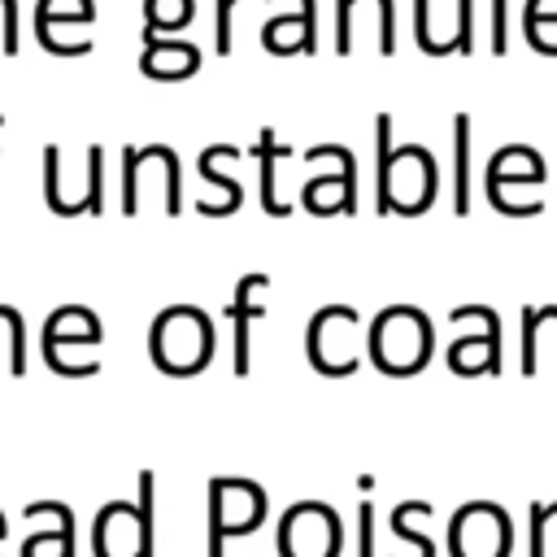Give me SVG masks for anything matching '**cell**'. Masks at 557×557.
I'll return each instance as SVG.
<instances>
[{"instance_id":"6da1fadb","label":"cell","mask_w":557,"mask_h":557,"mask_svg":"<svg viewBox=\"0 0 557 557\" xmlns=\"http://www.w3.org/2000/svg\"><path fill=\"white\" fill-rule=\"evenodd\" d=\"M431 352V326L418 309H387L370 331V357L387 374H413Z\"/></svg>"},{"instance_id":"7a4b0ae2","label":"cell","mask_w":557,"mask_h":557,"mask_svg":"<svg viewBox=\"0 0 557 557\" xmlns=\"http://www.w3.org/2000/svg\"><path fill=\"white\" fill-rule=\"evenodd\" d=\"M213 352V331L205 326L200 309H165L157 318V331H152V357L161 370H174V374H187L196 370L205 357Z\"/></svg>"},{"instance_id":"3957f363","label":"cell","mask_w":557,"mask_h":557,"mask_svg":"<svg viewBox=\"0 0 557 557\" xmlns=\"http://www.w3.org/2000/svg\"><path fill=\"white\" fill-rule=\"evenodd\" d=\"M435 191V165L422 148H400L387 170L379 174V209H392V213H422L426 200Z\"/></svg>"},{"instance_id":"277c9868","label":"cell","mask_w":557,"mask_h":557,"mask_svg":"<svg viewBox=\"0 0 557 557\" xmlns=\"http://www.w3.org/2000/svg\"><path fill=\"white\" fill-rule=\"evenodd\" d=\"M278 544H283V557H335V548H339L335 513L326 505H296V509H287Z\"/></svg>"},{"instance_id":"5b68a950","label":"cell","mask_w":557,"mask_h":557,"mask_svg":"<svg viewBox=\"0 0 557 557\" xmlns=\"http://www.w3.org/2000/svg\"><path fill=\"white\" fill-rule=\"evenodd\" d=\"M509 518L496 505H466L453 518V557H505Z\"/></svg>"},{"instance_id":"8992f818","label":"cell","mask_w":557,"mask_h":557,"mask_svg":"<svg viewBox=\"0 0 557 557\" xmlns=\"http://www.w3.org/2000/svg\"><path fill=\"white\" fill-rule=\"evenodd\" d=\"M352 331H357V313L335 305V309H322L318 322L309 326V361L326 374H348L357 361L344 344H352Z\"/></svg>"},{"instance_id":"52a82bcc","label":"cell","mask_w":557,"mask_h":557,"mask_svg":"<svg viewBox=\"0 0 557 557\" xmlns=\"http://www.w3.org/2000/svg\"><path fill=\"white\" fill-rule=\"evenodd\" d=\"M535 183H544V161L531 148L496 152V161L487 170V191L500 213H513V187H535Z\"/></svg>"},{"instance_id":"ba28073f","label":"cell","mask_w":557,"mask_h":557,"mask_svg":"<svg viewBox=\"0 0 557 557\" xmlns=\"http://www.w3.org/2000/svg\"><path fill=\"white\" fill-rule=\"evenodd\" d=\"M196 48H187V44H161V39H152L148 35V57H144V70L152 74V78H187L191 70H196Z\"/></svg>"},{"instance_id":"9c48e42d","label":"cell","mask_w":557,"mask_h":557,"mask_svg":"<svg viewBox=\"0 0 557 557\" xmlns=\"http://www.w3.org/2000/svg\"><path fill=\"white\" fill-rule=\"evenodd\" d=\"M496 344H500V335H483V339H457V344H453V352H448V361H453V370H461V374H474V370H496Z\"/></svg>"},{"instance_id":"30bf717a","label":"cell","mask_w":557,"mask_h":557,"mask_svg":"<svg viewBox=\"0 0 557 557\" xmlns=\"http://www.w3.org/2000/svg\"><path fill=\"white\" fill-rule=\"evenodd\" d=\"M265 283V274H248L244 283H239V296H235V370L244 374L248 370V322H252V305H248V296L257 292Z\"/></svg>"},{"instance_id":"8fae6325","label":"cell","mask_w":557,"mask_h":557,"mask_svg":"<svg viewBox=\"0 0 557 557\" xmlns=\"http://www.w3.org/2000/svg\"><path fill=\"white\" fill-rule=\"evenodd\" d=\"M139 557H152V474H139Z\"/></svg>"},{"instance_id":"7c38bea8","label":"cell","mask_w":557,"mask_h":557,"mask_svg":"<svg viewBox=\"0 0 557 557\" xmlns=\"http://www.w3.org/2000/svg\"><path fill=\"white\" fill-rule=\"evenodd\" d=\"M187 13H191V0H174V4H165V0H148V22L157 26H183L187 22Z\"/></svg>"},{"instance_id":"4fadbf2b","label":"cell","mask_w":557,"mask_h":557,"mask_svg":"<svg viewBox=\"0 0 557 557\" xmlns=\"http://www.w3.org/2000/svg\"><path fill=\"white\" fill-rule=\"evenodd\" d=\"M457 213H466V117H457Z\"/></svg>"},{"instance_id":"5bb4252c","label":"cell","mask_w":557,"mask_h":557,"mask_svg":"<svg viewBox=\"0 0 557 557\" xmlns=\"http://www.w3.org/2000/svg\"><path fill=\"white\" fill-rule=\"evenodd\" d=\"M231 4H235V0H222V4H218V52L231 48Z\"/></svg>"},{"instance_id":"9a60e30c","label":"cell","mask_w":557,"mask_h":557,"mask_svg":"<svg viewBox=\"0 0 557 557\" xmlns=\"http://www.w3.org/2000/svg\"><path fill=\"white\" fill-rule=\"evenodd\" d=\"M370 531H374L370 527V505H361V557H374L370 553Z\"/></svg>"},{"instance_id":"2e32d148","label":"cell","mask_w":557,"mask_h":557,"mask_svg":"<svg viewBox=\"0 0 557 557\" xmlns=\"http://www.w3.org/2000/svg\"><path fill=\"white\" fill-rule=\"evenodd\" d=\"M496 52H505V0H496Z\"/></svg>"}]
</instances>
